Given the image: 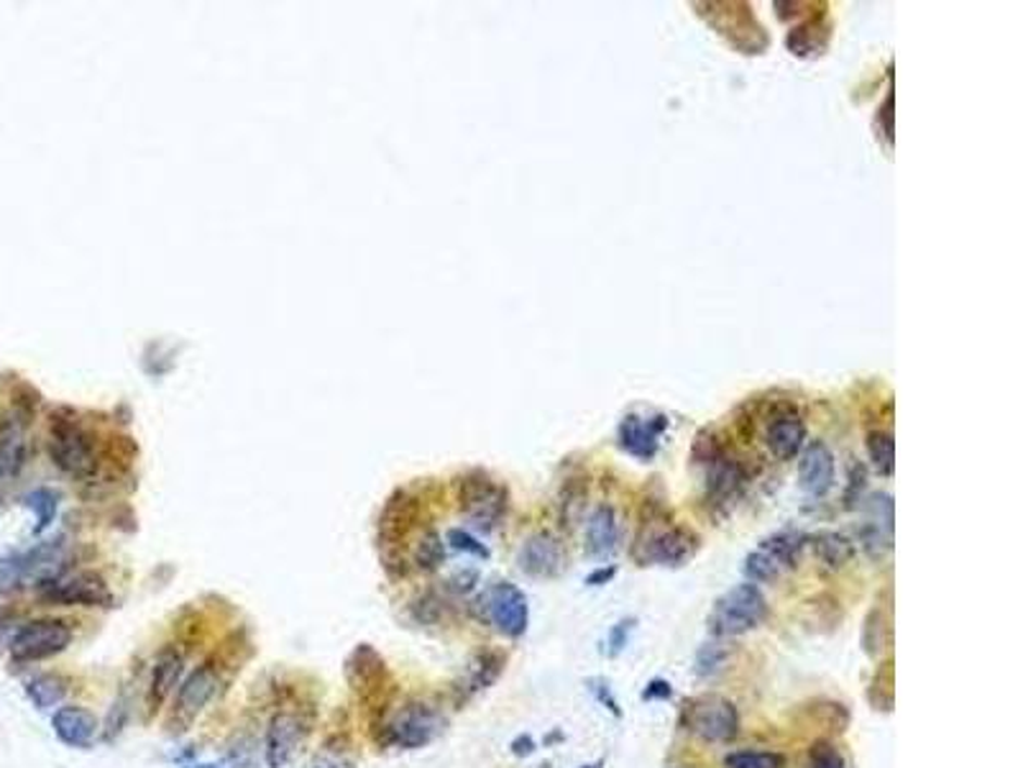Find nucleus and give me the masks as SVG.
<instances>
[{"label":"nucleus","instance_id":"9","mask_svg":"<svg viewBox=\"0 0 1023 768\" xmlns=\"http://www.w3.org/2000/svg\"><path fill=\"white\" fill-rule=\"evenodd\" d=\"M688 724L701 741L727 743L739 733V713L724 697H701L688 709Z\"/></svg>","mask_w":1023,"mask_h":768},{"label":"nucleus","instance_id":"30","mask_svg":"<svg viewBox=\"0 0 1023 768\" xmlns=\"http://www.w3.org/2000/svg\"><path fill=\"white\" fill-rule=\"evenodd\" d=\"M809 766L811 768H850L847 766L845 756H841V751L829 741L814 743V748H811L809 753Z\"/></svg>","mask_w":1023,"mask_h":768},{"label":"nucleus","instance_id":"17","mask_svg":"<svg viewBox=\"0 0 1023 768\" xmlns=\"http://www.w3.org/2000/svg\"><path fill=\"white\" fill-rule=\"evenodd\" d=\"M54 735L70 748H87L98 735V717L85 707H60L52 717Z\"/></svg>","mask_w":1023,"mask_h":768},{"label":"nucleus","instance_id":"29","mask_svg":"<svg viewBox=\"0 0 1023 768\" xmlns=\"http://www.w3.org/2000/svg\"><path fill=\"white\" fill-rule=\"evenodd\" d=\"M26 505L32 507V510L36 512V520H39V525H36V533H41L43 528L52 523V518H54V512H57V497H54V492H49V490H36V492H32V495L26 497Z\"/></svg>","mask_w":1023,"mask_h":768},{"label":"nucleus","instance_id":"18","mask_svg":"<svg viewBox=\"0 0 1023 768\" xmlns=\"http://www.w3.org/2000/svg\"><path fill=\"white\" fill-rule=\"evenodd\" d=\"M586 554L589 556H607L612 554L620 543V518L616 510L609 505L594 507V512L586 520Z\"/></svg>","mask_w":1023,"mask_h":768},{"label":"nucleus","instance_id":"24","mask_svg":"<svg viewBox=\"0 0 1023 768\" xmlns=\"http://www.w3.org/2000/svg\"><path fill=\"white\" fill-rule=\"evenodd\" d=\"M865 446H868V456H870V461H873L875 472L881 476L894 474V469H896L894 436H890L888 431H881V429L870 431L868 438H865Z\"/></svg>","mask_w":1023,"mask_h":768},{"label":"nucleus","instance_id":"37","mask_svg":"<svg viewBox=\"0 0 1023 768\" xmlns=\"http://www.w3.org/2000/svg\"><path fill=\"white\" fill-rule=\"evenodd\" d=\"M200 768H213V766H200Z\"/></svg>","mask_w":1023,"mask_h":768},{"label":"nucleus","instance_id":"27","mask_svg":"<svg viewBox=\"0 0 1023 768\" xmlns=\"http://www.w3.org/2000/svg\"><path fill=\"white\" fill-rule=\"evenodd\" d=\"M727 658H729V648L724 646L722 641L703 643V646L699 648V654H696L694 658V671L699 673V677H714L716 671L724 669Z\"/></svg>","mask_w":1023,"mask_h":768},{"label":"nucleus","instance_id":"23","mask_svg":"<svg viewBox=\"0 0 1023 768\" xmlns=\"http://www.w3.org/2000/svg\"><path fill=\"white\" fill-rule=\"evenodd\" d=\"M26 697L39 709H52L67 697V681L60 673H39L26 681Z\"/></svg>","mask_w":1023,"mask_h":768},{"label":"nucleus","instance_id":"7","mask_svg":"<svg viewBox=\"0 0 1023 768\" xmlns=\"http://www.w3.org/2000/svg\"><path fill=\"white\" fill-rule=\"evenodd\" d=\"M484 610L491 625H495L502 635L507 637L525 635V630L529 625V607H527V597L514 584L499 582L491 586V590L484 594Z\"/></svg>","mask_w":1023,"mask_h":768},{"label":"nucleus","instance_id":"25","mask_svg":"<svg viewBox=\"0 0 1023 768\" xmlns=\"http://www.w3.org/2000/svg\"><path fill=\"white\" fill-rule=\"evenodd\" d=\"M819 32H826V26H819V18H811L807 24H801L794 32L788 34L786 47L790 49V54L796 57H811V54H822V49L826 47V39H819Z\"/></svg>","mask_w":1023,"mask_h":768},{"label":"nucleus","instance_id":"16","mask_svg":"<svg viewBox=\"0 0 1023 768\" xmlns=\"http://www.w3.org/2000/svg\"><path fill=\"white\" fill-rule=\"evenodd\" d=\"M391 741L402 748H423L438 735L440 717L427 707H410L391 724Z\"/></svg>","mask_w":1023,"mask_h":768},{"label":"nucleus","instance_id":"34","mask_svg":"<svg viewBox=\"0 0 1023 768\" xmlns=\"http://www.w3.org/2000/svg\"><path fill=\"white\" fill-rule=\"evenodd\" d=\"M665 697H671L669 681H663V679L650 681L648 690H645V699H665Z\"/></svg>","mask_w":1023,"mask_h":768},{"label":"nucleus","instance_id":"3","mask_svg":"<svg viewBox=\"0 0 1023 768\" xmlns=\"http://www.w3.org/2000/svg\"><path fill=\"white\" fill-rule=\"evenodd\" d=\"M49 454L57 467L64 474L85 480L96 472V448L87 436V431L77 423L75 416L67 410H60L52 416V425H49Z\"/></svg>","mask_w":1023,"mask_h":768},{"label":"nucleus","instance_id":"36","mask_svg":"<svg viewBox=\"0 0 1023 768\" xmlns=\"http://www.w3.org/2000/svg\"><path fill=\"white\" fill-rule=\"evenodd\" d=\"M614 574H616V569L609 567V569H604V571H599V574H591L589 579H586V582H589V584H604L607 579H612Z\"/></svg>","mask_w":1023,"mask_h":768},{"label":"nucleus","instance_id":"10","mask_svg":"<svg viewBox=\"0 0 1023 768\" xmlns=\"http://www.w3.org/2000/svg\"><path fill=\"white\" fill-rule=\"evenodd\" d=\"M665 431H669V416H663V412H656V416L648 418L629 412V416L620 420L616 444H620L622 451L633 456V459L648 463L656 459L660 438H663Z\"/></svg>","mask_w":1023,"mask_h":768},{"label":"nucleus","instance_id":"32","mask_svg":"<svg viewBox=\"0 0 1023 768\" xmlns=\"http://www.w3.org/2000/svg\"><path fill=\"white\" fill-rule=\"evenodd\" d=\"M13 620H16V615L0 610V651L9 648L13 633H16V630H18L16 625H13Z\"/></svg>","mask_w":1023,"mask_h":768},{"label":"nucleus","instance_id":"26","mask_svg":"<svg viewBox=\"0 0 1023 768\" xmlns=\"http://www.w3.org/2000/svg\"><path fill=\"white\" fill-rule=\"evenodd\" d=\"M724 768H786V756L775 751H735L724 758Z\"/></svg>","mask_w":1023,"mask_h":768},{"label":"nucleus","instance_id":"19","mask_svg":"<svg viewBox=\"0 0 1023 768\" xmlns=\"http://www.w3.org/2000/svg\"><path fill=\"white\" fill-rule=\"evenodd\" d=\"M297 743H300V720L289 713L274 715L266 733V764L270 768L287 766V760L295 756Z\"/></svg>","mask_w":1023,"mask_h":768},{"label":"nucleus","instance_id":"38","mask_svg":"<svg viewBox=\"0 0 1023 768\" xmlns=\"http://www.w3.org/2000/svg\"><path fill=\"white\" fill-rule=\"evenodd\" d=\"M584 768H594V766H584Z\"/></svg>","mask_w":1023,"mask_h":768},{"label":"nucleus","instance_id":"8","mask_svg":"<svg viewBox=\"0 0 1023 768\" xmlns=\"http://www.w3.org/2000/svg\"><path fill=\"white\" fill-rule=\"evenodd\" d=\"M41 597L54 605H83V607H108L111 605V592L103 579L90 571H79V574H62L54 577L52 582L39 586Z\"/></svg>","mask_w":1023,"mask_h":768},{"label":"nucleus","instance_id":"2","mask_svg":"<svg viewBox=\"0 0 1023 768\" xmlns=\"http://www.w3.org/2000/svg\"><path fill=\"white\" fill-rule=\"evenodd\" d=\"M768 618V599L758 584H735L711 607L709 630L716 637L745 635L760 628Z\"/></svg>","mask_w":1023,"mask_h":768},{"label":"nucleus","instance_id":"15","mask_svg":"<svg viewBox=\"0 0 1023 768\" xmlns=\"http://www.w3.org/2000/svg\"><path fill=\"white\" fill-rule=\"evenodd\" d=\"M643 559L660 567H684L691 559L694 550L699 548V538L686 528H665L656 535H650L648 543H643Z\"/></svg>","mask_w":1023,"mask_h":768},{"label":"nucleus","instance_id":"13","mask_svg":"<svg viewBox=\"0 0 1023 768\" xmlns=\"http://www.w3.org/2000/svg\"><path fill=\"white\" fill-rule=\"evenodd\" d=\"M517 563L527 577L550 579L563 571L565 550L561 546V541L553 538L550 533H535L522 543Z\"/></svg>","mask_w":1023,"mask_h":768},{"label":"nucleus","instance_id":"35","mask_svg":"<svg viewBox=\"0 0 1023 768\" xmlns=\"http://www.w3.org/2000/svg\"><path fill=\"white\" fill-rule=\"evenodd\" d=\"M877 113H881L885 119V136H888V139H894V96H888L885 106ZM881 115H877V119H881Z\"/></svg>","mask_w":1023,"mask_h":768},{"label":"nucleus","instance_id":"28","mask_svg":"<svg viewBox=\"0 0 1023 768\" xmlns=\"http://www.w3.org/2000/svg\"><path fill=\"white\" fill-rule=\"evenodd\" d=\"M415 561L423 571H435L446 561V548H442V541L438 538V533H427L420 546L415 550Z\"/></svg>","mask_w":1023,"mask_h":768},{"label":"nucleus","instance_id":"20","mask_svg":"<svg viewBox=\"0 0 1023 768\" xmlns=\"http://www.w3.org/2000/svg\"><path fill=\"white\" fill-rule=\"evenodd\" d=\"M217 690V673L210 669V666H200L195 669L190 677L185 679V684L179 686L177 692V713L185 717V720H192L202 713V707L208 705L210 697H213Z\"/></svg>","mask_w":1023,"mask_h":768},{"label":"nucleus","instance_id":"31","mask_svg":"<svg viewBox=\"0 0 1023 768\" xmlns=\"http://www.w3.org/2000/svg\"><path fill=\"white\" fill-rule=\"evenodd\" d=\"M448 543H451L456 550H463V554L478 556V559H486V556H489V550H486L484 543H478L474 535L466 533V531H459V528L448 531Z\"/></svg>","mask_w":1023,"mask_h":768},{"label":"nucleus","instance_id":"22","mask_svg":"<svg viewBox=\"0 0 1023 768\" xmlns=\"http://www.w3.org/2000/svg\"><path fill=\"white\" fill-rule=\"evenodd\" d=\"M814 550H816V559L822 561L826 569L839 571L854 559V541L845 533L826 531V533H819L814 538Z\"/></svg>","mask_w":1023,"mask_h":768},{"label":"nucleus","instance_id":"6","mask_svg":"<svg viewBox=\"0 0 1023 768\" xmlns=\"http://www.w3.org/2000/svg\"><path fill=\"white\" fill-rule=\"evenodd\" d=\"M461 507L466 518L482 531H491L507 512V492L482 472L461 482Z\"/></svg>","mask_w":1023,"mask_h":768},{"label":"nucleus","instance_id":"12","mask_svg":"<svg viewBox=\"0 0 1023 768\" xmlns=\"http://www.w3.org/2000/svg\"><path fill=\"white\" fill-rule=\"evenodd\" d=\"M834 476H837V467H834V454L824 441H811L803 446L801 461H798V484L811 497L829 495L834 487Z\"/></svg>","mask_w":1023,"mask_h":768},{"label":"nucleus","instance_id":"4","mask_svg":"<svg viewBox=\"0 0 1023 768\" xmlns=\"http://www.w3.org/2000/svg\"><path fill=\"white\" fill-rule=\"evenodd\" d=\"M803 538L801 533H775L771 538H765L758 548L752 550L750 556L745 559V574L752 579V584H763V582H773L781 574H786L788 569H794L798 563V556L803 550Z\"/></svg>","mask_w":1023,"mask_h":768},{"label":"nucleus","instance_id":"11","mask_svg":"<svg viewBox=\"0 0 1023 768\" xmlns=\"http://www.w3.org/2000/svg\"><path fill=\"white\" fill-rule=\"evenodd\" d=\"M807 444V420H803L801 410L783 405V408L773 410L765 423V446L778 461H790L803 451Z\"/></svg>","mask_w":1023,"mask_h":768},{"label":"nucleus","instance_id":"5","mask_svg":"<svg viewBox=\"0 0 1023 768\" xmlns=\"http://www.w3.org/2000/svg\"><path fill=\"white\" fill-rule=\"evenodd\" d=\"M72 643V628L64 620L43 618L21 625L13 633L9 651L16 661H41L62 654Z\"/></svg>","mask_w":1023,"mask_h":768},{"label":"nucleus","instance_id":"21","mask_svg":"<svg viewBox=\"0 0 1023 768\" xmlns=\"http://www.w3.org/2000/svg\"><path fill=\"white\" fill-rule=\"evenodd\" d=\"M183 656L177 651H162L154 664V673H151V686H149V702L154 707L162 705V702L170 697V692L177 684L179 673H183Z\"/></svg>","mask_w":1023,"mask_h":768},{"label":"nucleus","instance_id":"14","mask_svg":"<svg viewBox=\"0 0 1023 768\" xmlns=\"http://www.w3.org/2000/svg\"><path fill=\"white\" fill-rule=\"evenodd\" d=\"M28 416L24 410L13 408L0 418V480L16 476L24 469L28 456Z\"/></svg>","mask_w":1023,"mask_h":768},{"label":"nucleus","instance_id":"1","mask_svg":"<svg viewBox=\"0 0 1023 768\" xmlns=\"http://www.w3.org/2000/svg\"><path fill=\"white\" fill-rule=\"evenodd\" d=\"M67 559V543L62 538L43 541L39 546L13 554L0 561V594H13L26 586H43L62 574Z\"/></svg>","mask_w":1023,"mask_h":768},{"label":"nucleus","instance_id":"33","mask_svg":"<svg viewBox=\"0 0 1023 768\" xmlns=\"http://www.w3.org/2000/svg\"><path fill=\"white\" fill-rule=\"evenodd\" d=\"M629 630H633V620H622L620 625H614L612 637H609V643H612V654H620V651L625 648Z\"/></svg>","mask_w":1023,"mask_h":768}]
</instances>
